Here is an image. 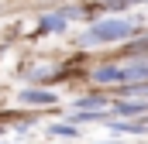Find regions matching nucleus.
I'll use <instances>...</instances> for the list:
<instances>
[{
	"mask_svg": "<svg viewBox=\"0 0 148 144\" xmlns=\"http://www.w3.org/2000/svg\"><path fill=\"white\" fill-rule=\"evenodd\" d=\"M103 103H107L103 96H86V100H79V110H100Z\"/></svg>",
	"mask_w": 148,
	"mask_h": 144,
	"instance_id": "obj_8",
	"label": "nucleus"
},
{
	"mask_svg": "<svg viewBox=\"0 0 148 144\" xmlns=\"http://www.w3.org/2000/svg\"><path fill=\"white\" fill-rule=\"evenodd\" d=\"M66 21H69V14H48V17H41V21H38V35L62 31V28H66Z\"/></svg>",
	"mask_w": 148,
	"mask_h": 144,
	"instance_id": "obj_3",
	"label": "nucleus"
},
{
	"mask_svg": "<svg viewBox=\"0 0 148 144\" xmlns=\"http://www.w3.org/2000/svg\"><path fill=\"white\" fill-rule=\"evenodd\" d=\"M134 24L131 21H97L90 28V35L83 38V45H110V41H124L131 38Z\"/></svg>",
	"mask_w": 148,
	"mask_h": 144,
	"instance_id": "obj_1",
	"label": "nucleus"
},
{
	"mask_svg": "<svg viewBox=\"0 0 148 144\" xmlns=\"http://www.w3.org/2000/svg\"><path fill=\"white\" fill-rule=\"evenodd\" d=\"M52 134H55V137H76V127H73V124H55Z\"/></svg>",
	"mask_w": 148,
	"mask_h": 144,
	"instance_id": "obj_9",
	"label": "nucleus"
},
{
	"mask_svg": "<svg viewBox=\"0 0 148 144\" xmlns=\"http://www.w3.org/2000/svg\"><path fill=\"white\" fill-rule=\"evenodd\" d=\"M21 103H55V93L52 89H21V96H17Z\"/></svg>",
	"mask_w": 148,
	"mask_h": 144,
	"instance_id": "obj_4",
	"label": "nucleus"
},
{
	"mask_svg": "<svg viewBox=\"0 0 148 144\" xmlns=\"http://www.w3.org/2000/svg\"><path fill=\"white\" fill-rule=\"evenodd\" d=\"M93 79L97 82H117L121 79V65H100V69L93 72Z\"/></svg>",
	"mask_w": 148,
	"mask_h": 144,
	"instance_id": "obj_5",
	"label": "nucleus"
},
{
	"mask_svg": "<svg viewBox=\"0 0 148 144\" xmlns=\"http://www.w3.org/2000/svg\"><path fill=\"white\" fill-rule=\"evenodd\" d=\"M131 3H145V0H103L100 7H107V10H124V7H131Z\"/></svg>",
	"mask_w": 148,
	"mask_h": 144,
	"instance_id": "obj_7",
	"label": "nucleus"
},
{
	"mask_svg": "<svg viewBox=\"0 0 148 144\" xmlns=\"http://www.w3.org/2000/svg\"><path fill=\"white\" fill-rule=\"evenodd\" d=\"M145 110H148V103H124V100L117 103V113L121 117H134V113H145Z\"/></svg>",
	"mask_w": 148,
	"mask_h": 144,
	"instance_id": "obj_6",
	"label": "nucleus"
},
{
	"mask_svg": "<svg viewBox=\"0 0 148 144\" xmlns=\"http://www.w3.org/2000/svg\"><path fill=\"white\" fill-rule=\"evenodd\" d=\"M145 79H148V62H134V65H121L117 82H145Z\"/></svg>",
	"mask_w": 148,
	"mask_h": 144,
	"instance_id": "obj_2",
	"label": "nucleus"
}]
</instances>
